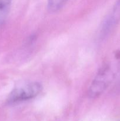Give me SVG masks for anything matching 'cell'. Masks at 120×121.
<instances>
[{
    "mask_svg": "<svg viewBox=\"0 0 120 121\" xmlns=\"http://www.w3.org/2000/svg\"><path fill=\"white\" fill-rule=\"evenodd\" d=\"M12 0H0V26L5 21L11 6Z\"/></svg>",
    "mask_w": 120,
    "mask_h": 121,
    "instance_id": "cell-4",
    "label": "cell"
},
{
    "mask_svg": "<svg viewBox=\"0 0 120 121\" xmlns=\"http://www.w3.org/2000/svg\"><path fill=\"white\" fill-rule=\"evenodd\" d=\"M111 79L112 73L109 67L107 66L101 67L89 87V96L92 98L100 96L108 87Z\"/></svg>",
    "mask_w": 120,
    "mask_h": 121,
    "instance_id": "cell-2",
    "label": "cell"
},
{
    "mask_svg": "<svg viewBox=\"0 0 120 121\" xmlns=\"http://www.w3.org/2000/svg\"><path fill=\"white\" fill-rule=\"evenodd\" d=\"M69 0H48V9L50 12H56L62 8Z\"/></svg>",
    "mask_w": 120,
    "mask_h": 121,
    "instance_id": "cell-5",
    "label": "cell"
},
{
    "mask_svg": "<svg viewBox=\"0 0 120 121\" xmlns=\"http://www.w3.org/2000/svg\"><path fill=\"white\" fill-rule=\"evenodd\" d=\"M42 90V86L38 82H32L14 88L9 93L8 103L15 104L29 100L37 96Z\"/></svg>",
    "mask_w": 120,
    "mask_h": 121,
    "instance_id": "cell-1",
    "label": "cell"
},
{
    "mask_svg": "<svg viewBox=\"0 0 120 121\" xmlns=\"http://www.w3.org/2000/svg\"><path fill=\"white\" fill-rule=\"evenodd\" d=\"M120 21V0H116L111 13L104 23L103 33H108Z\"/></svg>",
    "mask_w": 120,
    "mask_h": 121,
    "instance_id": "cell-3",
    "label": "cell"
}]
</instances>
